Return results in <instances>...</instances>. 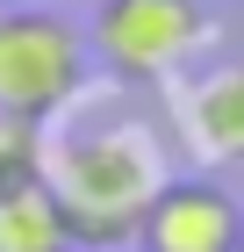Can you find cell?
Masks as SVG:
<instances>
[{
    "mask_svg": "<svg viewBox=\"0 0 244 252\" xmlns=\"http://www.w3.org/2000/svg\"><path fill=\"white\" fill-rule=\"evenodd\" d=\"M43 180V130L0 116V194H22Z\"/></svg>",
    "mask_w": 244,
    "mask_h": 252,
    "instance_id": "obj_7",
    "label": "cell"
},
{
    "mask_svg": "<svg viewBox=\"0 0 244 252\" xmlns=\"http://www.w3.org/2000/svg\"><path fill=\"white\" fill-rule=\"evenodd\" d=\"M237 252H244V245H237Z\"/></svg>",
    "mask_w": 244,
    "mask_h": 252,
    "instance_id": "obj_9",
    "label": "cell"
},
{
    "mask_svg": "<svg viewBox=\"0 0 244 252\" xmlns=\"http://www.w3.org/2000/svg\"><path fill=\"white\" fill-rule=\"evenodd\" d=\"M172 180V144L151 108L79 94L57 123H43V188H51L72 252H101L136 238L151 194Z\"/></svg>",
    "mask_w": 244,
    "mask_h": 252,
    "instance_id": "obj_1",
    "label": "cell"
},
{
    "mask_svg": "<svg viewBox=\"0 0 244 252\" xmlns=\"http://www.w3.org/2000/svg\"><path fill=\"white\" fill-rule=\"evenodd\" d=\"M237 245H244V202L201 173H172L136 223V252H237Z\"/></svg>",
    "mask_w": 244,
    "mask_h": 252,
    "instance_id": "obj_4",
    "label": "cell"
},
{
    "mask_svg": "<svg viewBox=\"0 0 244 252\" xmlns=\"http://www.w3.org/2000/svg\"><path fill=\"white\" fill-rule=\"evenodd\" d=\"M180 123H187L194 152L244 158V58L237 65H208L187 87V101H180Z\"/></svg>",
    "mask_w": 244,
    "mask_h": 252,
    "instance_id": "obj_5",
    "label": "cell"
},
{
    "mask_svg": "<svg viewBox=\"0 0 244 252\" xmlns=\"http://www.w3.org/2000/svg\"><path fill=\"white\" fill-rule=\"evenodd\" d=\"M0 7H7V0H0Z\"/></svg>",
    "mask_w": 244,
    "mask_h": 252,
    "instance_id": "obj_8",
    "label": "cell"
},
{
    "mask_svg": "<svg viewBox=\"0 0 244 252\" xmlns=\"http://www.w3.org/2000/svg\"><path fill=\"white\" fill-rule=\"evenodd\" d=\"M216 36L208 0H94L86 22V51L101 58V72L122 87H165L180 79Z\"/></svg>",
    "mask_w": 244,
    "mask_h": 252,
    "instance_id": "obj_2",
    "label": "cell"
},
{
    "mask_svg": "<svg viewBox=\"0 0 244 252\" xmlns=\"http://www.w3.org/2000/svg\"><path fill=\"white\" fill-rule=\"evenodd\" d=\"M0 252H72L65 216H57L43 180L22 188V194H0Z\"/></svg>",
    "mask_w": 244,
    "mask_h": 252,
    "instance_id": "obj_6",
    "label": "cell"
},
{
    "mask_svg": "<svg viewBox=\"0 0 244 252\" xmlns=\"http://www.w3.org/2000/svg\"><path fill=\"white\" fill-rule=\"evenodd\" d=\"M94 51L86 29L51 7H0V116L15 123H57L86 94Z\"/></svg>",
    "mask_w": 244,
    "mask_h": 252,
    "instance_id": "obj_3",
    "label": "cell"
}]
</instances>
